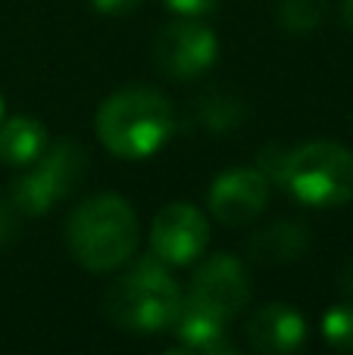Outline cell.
<instances>
[{
  "label": "cell",
  "instance_id": "obj_18",
  "mask_svg": "<svg viewBox=\"0 0 353 355\" xmlns=\"http://www.w3.org/2000/svg\"><path fill=\"white\" fill-rule=\"evenodd\" d=\"M94 10L100 12H110V16H122V12H131L141 0H91Z\"/></svg>",
  "mask_w": 353,
  "mask_h": 355
},
{
  "label": "cell",
  "instance_id": "obj_9",
  "mask_svg": "<svg viewBox=\"0 0 353 355\" xmlns=\"http://www.w3.org/2000/svg\"><path fill=\"white\" fill-rule=\"evenodd\" d=\"M269 202V178L260 168H231L210 187V212L222 225L241 227L254 221Z\"/></svg>",
  "mask_w": 353,
  "mask_h": 355
},
{
  "label": "cell",
  "instance_id": "obj_11",
  "mask_svg": "<svg viewBox=\"0 0 353 355\" xmlns=\"http://www.w3.org/2000/svg\"><path fill=\"white\" fill-rule=\"evenodd\" d=\"M47 131L28 116H16L0 122V159L10 166H31L47 150Z\"/></svg>",
  "mask_w": 353,
  "mask_h": 355
},
{
  "label": "cell",
  "instance_id": "obj_20",
  "mask_svg": "<svg viewBox=\"0 0 353 355\" xmlns=\"http://www.w3.org/2000/svg\"><path fill=\"white\" fill-rule=\"evenodd\" d=\"M0 122H3V97H0Z\"/></svg>",
  "mask_w": 353,
  "mask_h": 355
},
{
  "label": "cell",
  "instance_id": "obj_3",
  "mask_svg": "<svg viewBox=\"0 0 353 355\" xmlns=\"http://www.w3.org/2000/svg\"><path fill=\"white\" fill-rule=\"evenodd\" d=\"M69 250L88 271H113L138 250V215L122 196L97 193L72 212Z\"/></svg>",
  "mask_w": 353,
  "mask_h": 355
},
{
  "label": "cell",
  "instance_id": "obj_19",
  "mask_svg": "<svg viewBox=\"0 0 353 355\" xmlns=\"http://www.w3.org/2000/svg\"><path fill=\"white\" fill-rule=\"evenodd\" d=\"M341 10H344V22L353 28V0H341Z\"/></svg>",
  "mask_w": 353,
  "mask_h": 355
},
{
  "label": "cell",
  "instance_id": "obj_1",
  "mask_svg": "<svg viewBox=\"0 0 353 355\" xmlns=\"http://www.w3.org/2000/svg\"><path fill=\"white\" fill-rule=\"evenodd\" d=\"M175 125L169 97L154 87H122L97 112V137L119 159H147L166 144Z\"/></svg>",
  "mask_w": 353,
  "mask_h": 355
},
{
  "label": "cell",
  "instance_id": "obj_4",
  "mask_svg": "<svg viewBox=\"0 0 353 355\" xmlns=\"http://www.w3.org/2000/svg\"><path fill=\"white\" fill-rule=\"evenodd\" d=\"M281 181L306 206H344L353 200V153L331 141L304 144L285 156Z\"/></svg>",
  "mask_w": 353,
  "mask_h": 355
},
{
  "label": "cell",
  "instance_id": "obj_14",
  "mask_svg": "<svg viewBox=\"0 0 353 355\" xmlns=\"http://www.w3.org/2000/svg\"><path fill=\"white\" fill-rule=\"evenodd\" d=\"M322 334L335 349L350 352L353 349V306H338L325 315Z\"/></svg>",
  "mask_w": 353,
  "mask_h": 355
},
{
  "label": "cell",
  "instance_id": "obj_2",
  "mask_svg": "<svg viewBox=\"0 0 353 355\" xmlns=\"http://www.w3.org/2000/svg\"><path fill=\"white\" fill-rule=\"evenodd\" d=\"M104 309L122 331L160 334L179 321L185 300L160 259H141L110 284Z\"/></svg>",
  "mask_w": 353,
  "mask_h": 355
},
{
  "label": "cell",
  "instance_id": "obj_10",
  "mask_svg": "<svg viewBox=\"0 0 353 355\" xmlns=\"http://www.w3.org/2000/svg\"><path fill=\"white\" fill-rule=\"evenodd\" d=\"M247 340L256 352H266V355L294 352L306 340V321L304 315L294 312L285 302H272V306H263L250 318Z\"/></svg>",
  "mask_w": 353,
  "mask_h": 355
},
{
  "label": "cell",
  "instance_id": "obj_5",
  "mask_svg": "<svg viewBox=\"0 0 353 355\" xmlns=\"http://www.w3.org/2000/svg\"><path fill=\"white\" fill-rule=\"evenodd\" d=\"M31 166L35 168L19 178L16 187H13V206L28 215H41L54 202L66 200L81 184V175L88 168V156L79 144L56 141L47 144V150Z\"/></svg>",
  "mask_w": 353,
  "mask_h": 355
},
{
  "label": "cell",
  "instance_id": "obj_15",
  "mask_svg": "<svg viewBox=\"0 0 353 355\" xmlns=\"http://www.w3.org/2000/svg\"><path fill=\"white\" fill-rule=\"evenodd\" d=\"M279 12L291 31H310L322 19V0H281Z\"/></svg>",
  "mask_w": 353,
  "mask_h": 355
},
{
  "label": "cell",
  "instance_id": "obj_17",
  "mask_svg": "<svg viewBox=\"0 0 353 355\" xmlns=\"http://www.w3.org/2000/svg\"><path fill=\"white\" fill-rule=\"evenodd\" d=\"M19 231V218H16V206L0 202V243H10Z\"/></svg>",
  "mask_w": 353,
  "mask_h": 355
},
{
  "label": "cell",
  "instance_id": "obj_6",
  "mask_svg": "<svg viewBox=\"0 0 353 355\" xmlns=\"http://www.w3.org/2000/svg\"><path fill=\"white\" fill-rule=\"evenodd\" d=\"M247 302H250V281H247L244 265L235 256L219 252V256L206 259L197 268L185 309L225 324L235 315H241V309Z\"/></svg>",
  "mask_w": 353,
  "mask_h": 355
},
{
  "label": "cell",
  "instance_id": "obj_8",
  "mask_svg": "<svg viewBox=\"0 0 353 355\" xmlns=\"http://www.w3.org/2000/svg\"><path fill=\"white\" fill-rule=\"evenodd\" d=\"M210 227L197 206L191 202H169L156 212L150 227L154 256L166 265H188L206 250Z\"/></svg>",
  "mask_w": 353,
  "mask_h": 355
},
{
  "label": "cell",
  "instance_id": "obj_12",
  "mask_svg": "<svg viewBox=\"0 0 353 355\" xmlns=\"http://www.w3.org/2000/svg\"><path fill=\"white\" fill-rule=\"evenodd\" d=\"M306 250V227L294 221H279L269 225L250 240V252L260 262H294Z\"/></svg>",
  "mask_w": 353,
  "mask_h": 355
},
{
  "label": "cell",
  "instance_id": "obj_16",
  "mask_svg": "<svg viewBox=\"0 0 353 355\" xmlns=\"http://www.w3.org/2000/svg\"><path fill=\"white\" fill-rule=\"evenodd\" d=\"M169 10H175L179 16H200V12H210L219 0H166Z\"/></svg>",
  "mask_w": 353,
  "mask_h": 355
},
{
  "label": "cell",
  "instance_id": "obj_7",
  "mask_svg": "<svg viewBox=\"0 0 353 355\" xmlns=\"http://www.w3.org/2000/svg\"><path fill=\"white\" fill-rule=\"evenodd\" d=\"M216 35L194 16L166 25L154 41V60L172 78H197L216 62Z\"/></svg>",
  "mask_w": 353,
  "mask_h": 355
},
{
  "label": "cell",
  "instance_id": "obj_13",
  "mask_svg": "<svg viewBox=\"0 0 353 355\" xmlns=\"http://www.w3.org/2000/svg\"><path fill=\"white\" fill-rule=\"evenodd\" d=\"M175 334L185 340L188 349H197V352H225L231 349V343L225 340L222 324L200 312H191V309H181L179 321H175Z\"/></svg>",
  "mask_w": 353,
  "mask_h": 355
}]
</instances>
